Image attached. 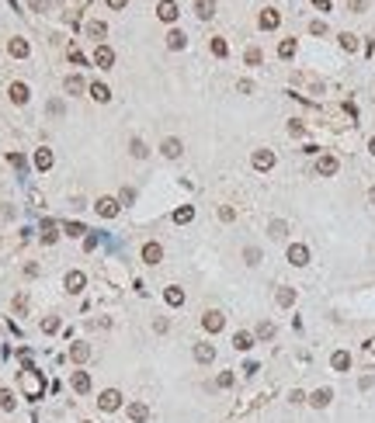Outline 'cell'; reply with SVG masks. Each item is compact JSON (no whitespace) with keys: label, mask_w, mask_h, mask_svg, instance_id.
I'll use <instances>...</instances> for the list:
<instances>
[{"label":"cell","mask_w":375,"mask_h":423,"mask_svg":"<svg viewBox=\"0 0 375 423\" xmlns=\"http://www.w3.org/2000/svg\"><path fill=\"white\" fill-rule=\"evenodd\" d=\"M119 406H122V392L119 388H104V392L98 396V409L101 413H115Z\"/></svg>","instance_id":"1"},{"label":"cell","mask_w":375,"mask_h":423,"mask_svg":"<svg viewBox=\"0 0 375 423\" xmlns=\"http://www.w3.org/2000/svg\"><path fill=\"white\" fill-rule=\"evenodd\" d=\"M119 198H108V194H101L98 201H94V212H98L101 219H115V215H119Z\"/></svg>","instance_id":"2"},{"label":"cell","mask_w":375,"mask_h":423,"mask_svg":"<svg viewBox=\"0 0 375 423\" xmlns=\"http://www.w3.org/2000/svg\"><path fill=\"white\" fill-rule=\"evenodd\" d=\"M201 326L209 329V333H219V329L226 326V316H222V312H219V309H209V312H205V316H201Z\"/></svg>","instance_id":"3"},{"label":"cell","mask_w":375,"mask_h":423,"mask_svg":"<svg viewBox=\"0 0 375 423\" xmlns=\"http://www.w3.org/2000/svg\"><path fill=\"white\" fill-rule=\"evenodd\" d=\"M289 264H292V267H306V264H309V247L292 243V247H289Z\"/></svg>","instance_id":"4"},{"label":"cell","mask_w":375,"mask_h":423,"mask_svg":"<svg viewBox=\"0 0 375 423\" xmlns=\"http://www.w3.org/2000/svg\"><path fill=\"white\" fill-rule=\"evenodd\" d=\"M250 163H254V170H271V167H275V153H271V149H254V160H250Z\"/></svg>","instance_id":"5"},{"label":"cell","mask_w":375,"mask_h":423,"mask_svg":"<svg viewBox=\"0 0 375 423\" xmlns=\"http://www.w3.org/2000/svg\"><path fill=\"white\" fill-rule=\"evenodd\" d=\"M337 167H340V163H337V156H330V153L316 160V173H320V177H334Z\"/></svg>","instance_id":"6"},{"label":"cell","mask_w":375,"mask_h":423,"mask_svg":"<svg viewBox=\"0 0 375 423\" xmlns=\"http://www.w3.org/2000/svg\"><path fill=\"white\" fill-rule=\"evenodd\" d=\"M160 153L167 156V160H178V156L184 153V146H181V139H174V135H170V139H163V142H160Z\"/></svg>","instance_id":"7"},{"label":"cell","mask_w":375,"mask_h":423,"mask_svg":"<svg viewBox=\"0 0 375 423\" xmlns=\"http://www.w3.org/2000/svg\"><path fill=\"white\" fill-rule=\"evenodd\" d=\"M257 24H261L264 32H271V28H278V24H281V14H278L275 7H268V11H261V18H257Z\"/></svg>","instance_id":"8"},{"label":"cell","mask_w":375,"mask_h":423,"mask_svg":"<svg viewBox=\"0 0 375 423\" xmlns=\"http://www.w3.org/2000/svg\"><path fill=\"white\" fill-rule=\"evenodd\" d=\"M139 257H142V264H160V260H163V247H160V243H146Z\"/></svg>","instance_id":"9"},{"label":"cell","mask_w":375,"mask_h":423,"mask_svg":"<svg viewBox=\"0 0 375 423\" xmlns=\"http://www.w3.org/2000/svg\"><path fill=\"white\" fill-rule=\"evenodd\" d=\"M83 285H87L83 270H70V274H66V291H70V295H80V291H83Z\"/></svg>","instance_id":"10"},{"label":"cell","mask_w":375,"mask_h":423,"mask_svg":"<svg viewBox=\"0 0 375 423\" xmlns=\"http://www.w3.org/2000/svg\"><path fill=\"white\" fill-rule=\"evenodd\" d=\"M195 361L198 365H212V361H216V347L212 344H195Z\"/></svg>","instance_id":"11"},{"label":"cell","mask_w":375,"mask_h":423,"mask_svg":"<svg viewBox=\"0 0 375 423\" xmlns=\"http://www.w3.org/2000/svg\"><path fill=\"white\" fill-rule=\"evenodd\" d=\"M94 63H98L101 70H111V66H115V52H111L108 45H98V52H94Z\"/></svg>","instance_id":"12"},{"label":"cell","mask_w":375,"mask_h":423,"mask_svg":"<svg viewBox=\"0 0 375 423\" xmlns=\"http://www.w3.org/2000/svg\"><path fill=\"white\" fill-rule=\"evenodd\" d=\"M330 399H334V392H330V388H316L313 396H309V406H316V409H327V406H330Z\"/></svg>","instance_id":"13"},{"label":"cell","mask_w":375,"mask_h":423,"mask_svg":"<svg viewBox=\"0 0 375 423\" xmlns=\"http://www.w3.org/2000/svg\"><path fill=\"white\" fill-rule=\"evenodd\" d=\"M56 239H60V226L45 219V222H42V243H45V247H52Z\"/></svg>","instance_id":"14"},{"label":"cell","mask_w":375,"mask_h":423,"mask_svg":"<svg viewBox=\"0 0 375 423\" xmlns=\"http://www.w3.org/2000/svg\"><path fill=\"white\" fill-rule=\"evenodd\" d=\"M254 344H257V337H254V333H247V329H240L237 337H233V347H237L240 354H243V350H250Z\"/></svg>","instance_id":"15"},{"label":"cell","mask_w":375,"mask_h":423,"mask_svg":"<svg viewBox=\"0 0 375 423\" xmlns=\"http://www.w3.org/2000/svg\"><path fill=\"white\" fill-rule=\"evenodd\" d=\"M157 18L160 21H174V18H178V4H174V0H160Z\"/></svg>","instance_id":"16"},{"label":"cell","mask_w":375,"mask_h":423,"mask_svg":"<svg viewBox=\"0 0 375 423\" xmlns=\"http://www.w3.org/2000/svg\"><path fill=\"white\" fill-rule=\"evenodd\" d=\"M7 94H11V101H14V104H28L32 90H28L24 83H11V90H7Z\"/></svg>","instance_id":"17"},{"label":"cell","mask_w":375,"mask_h":423,"mask_svg":"<svg viewBox=\"0 0 375 423\" xmlns=\"http://www.w3.org/2000/svg\"><path fill=\"white\" fill-rule=\"evenodd\" d=\"M330 368H334V371H348V368H351V354H348V350H334Z\"/></svg>","instance_id":"18"},{"label":"cell","mask_w":375,"mask_h":423,"mask_svg":"<svg viewBox=\"0 0 375 423\" xmlns=\"http://www.w3.org/2000/svg\"><path fill=\"white\" fill-rule=\"evenodd\" d=\"M87 357H91V347L87 344H73L70 347V361H73V365H83Z\"/></svg>","instance_id":"19"},{"label":"cell","mask_w":375,"mask_h":423,"mask_svg":"<svg viewBox=\"0 0 375 423\" xmlns=\"http://www.w3.org/2000/svg\"><path fill=\"white\" fill-rule=\"evenodd\" d=\"M83 87H87V83H83V77H80V73H73V77L63 80V90H66V94H80Z\"/></svg>","instance_id":"20"},{"label":"cell","mask_w":375,"mask_h":423,"mask_svg":"<svg viewBox=\"0 0 375 423\" xmlns=\"http://www.w3.org/2000/svg\"><path fill=\"white\" fill-rule=\"evenodd\" d=\"M52 163H56L52 149H35V167H39V170H49Z\"/></svg>","instance_id":"21"},{"label":"cell","mask_w":375,"mask_h":423,"mask_svg":"<svg viewBox=\"0 0 375 423\" xmlns=\"http://www.w3.org/2000/svg\"><path fill=\"white\" fill-rule=\"evenodd\" d=\"M70 385H73L77 392H91V375H87V371H73Z\"/></svg>","instance_id":"22"},{"label":"cell","mask_w":375,"mask_h":423,"mask_svg":"<svg viewBox=\"0 0 375 423\" xmlns=\"http://www.w3.org/2000/svg\"><path fill=\"white\" fill-rule=\"evenodd\" d=\"M7 52H11L14 59H24L28 52H32V49H28V42H24V39H11V45H7Z\"/></svg>","instance_id":"23"},{"label":"cell","mask_w":375,"mask_h":423,"mask_svg":"<svg viewBox=\"0 0 375 423\" xmlns=\"http://www.w3.org/2000/svg\"><path fill=\"white\" fill-rule=\"evenodd\" d=\"M146 416H150L146 403H129V420H132V423H142Z\"/></svg>","instance_id":"24"},{"label":"cell","mask_w":375,"mask_h":423,"mask_svg":"<svg viewBox=\"0 0 375 423\" xmlns=\"http://www.w3.org/2000/svg\"><path fill=\"white\" fill-rule=\"evenodd\" d=\"M195 14L201 21H209L212 14H216V4H212V0H198V4H195Z\"/></svg>","instance_id":"25"},{"label":"cell","mask_w":375,"mask_h":423,"mask_svg":"<svg viewBox=\"0 0 375 423\" xmlns=\"http://www.w3.org/2000/svg\"><path fill=\"white\" fill-rule=\"evenodd\" d=\"M163 298H167V306H184V291L178 285H170V288L163 291Z\"/></svg>","instance_id":"26"},{"label":"cell","mask_w":375,"mask_h":423,"mask_svg":"<svg viewBox=\"0 0 375 423\" xmlns=\"http://www.w3.org/2000/svg\"><path fill=\"white\" fill-rule=\"evenodd\" d=\"M275 302L281 309H289L292 302H296V288H278V295H275Z\"/></svg>","instance_id":"27"},{"label":"cell","mask_w":375,"mask_h":423,"mask_svg":"<svg viewBox=\"0 0 375 423\" xmlns=\"http://www.w3.org/2000/svg\"><path fill=\"white\" fill-rule=\"evenodd\" d=\"M191 219H195V208H191V205H181V208L174 212V222H178V226H188Z\"/></svg>","instance_id":"28"},{"label":"cell","mask_w":375,"mask_h":423,"mask_svg":"<svg viewBox=\"0 0 375 423\" xmlns=\"http://www.w3.org/2000/svg\"><path fill=\"white\" fill-rule=\"evenodd\" d=\"M91 97L101 101V104H108V101H111V90H108L104 83H91Z\"/></svg>","instance_id":"29"},{"label":"cell","mask_w":375,"mask_h":423,"mask_svg":"<svg viewBox=\"0 0 375 423\" xmlns=\"http://www.w3.org/2000/svg\"><path fill=\"white\" fill-rule=\"evenodd\" d=\"M167 45H170L174 52H181V49L188 45V35H184V32H170V35H167Z\"/></svg>","instance_id":"30"},{"label":"cell","mask_w":375,"mask_h":423,"mask_svg":"<svg viewBox=\"0 0 375 423\" xmlns=\"http://www.w3.org/2000/svg\"><path fill=\"white\" fill-rule=\"evenodd\" d=\"M87 35L101 42L104 35H108V24H104V21H91V24H87Z\"/></svg>","instance_id":"31"},{"label":"cell","mask_w":375,"mask_h":423,"mask_svg":"<svg viewBox=\"0 0 375 423\" xmlns=\"http://www.w3.org/2000/svg\"><path fill=\"white\" fill-rule=\"evenodd\" d=\"M63 232H66V236H73V239H77V236H83V232H91V229H87V226H83V222H63Z\"/></svg>","instance_id":"32"},{"label":"cell","mask_w":375,"mask_h":423,"mask_svg":"<svg viewBox=\"0 0 375 423\" xmlns=\"http://www.w3.org/2000/svg\"><path fill=\"white\" fill-rule=\"evenodd\" d=\"M45 111H49V115H52V118H63V115H66V104H63L60 97H52V101L45 104Z\"/></svg>","instance_id":"33"},{"label":"cell","mask_w":375,"mask_h":423,"mask_svg":"<svg viewBox=\"0 0 375 423\" xmlns=\"http://www.w3.org/2000/svg\"><path fill=\"white\" fill-rule=\"evenodd\" d=\"M129 149H132V156H136V160H146V156H150V149H146V142H142V139H132V142H129Z\"/></svg>","instance_id":"34"},{"label":"cell","mask_w":375,"mask_h":423,"mask_svg":"<svg viewBox=\"0 0 375 423\" xmlns=\"http://www.w3.org/2000/svg\"><path fill=\"white\" fill-rule=\"evenodd\" d=\"M243 264H247V267H257V264H261V250H257V247H247V250H243Z\"/></svg>","instance_id":"35"},{"label":"cell","mask_w":375,"mask_h":423,"mask_svg":"<svg viewBox=\"0 0 375 423\" xmlns=\"http://www.w3.org/2000/svg\"><path fill=\"white\" fill-rule=\"evenodd\" d=\"M285 232H289V226H285V222H281V219H275V222H271V226H268V236H271V239H281V236H285Z\"/></svg>","instance_id":"36"},{"label":"cell","mask_w":375,"mask_h":423,"mask_svg":"<svg viewBox=\"0 0 375 423\" xmlns=\"http://www.w3.org/2000/svg\"><path fill=\"white\" fill-rule=\"evenodd\" d=\"M278 56H281V59H292V56H296V39H285V42H281V45H278Z\"/></svg>","instance_id":"37"},{"label":"cell","mask_w":375,"mask_h":423,"mask_svg":"<svg viewBox=\"0 0 375 423\" xmlns=\"http://www.w3.org/2000/svg\"><path fill=\"white\" fill-rule=\"evenodd\" d=\"M340 49H344V52H355V49H358V35L344 32V35H340Z\"/></svg>","instance_id":"38"},{"label":"cell","mask_w":375,"mask_h":423,"mask_svg":"<svg viewBox=\"0 0 375 423\" xmlns=\"http://www.w3.org/2000/svg\"><path fill=\"white\" fill-rule=\"evenodd\" d=\"M0 409H7V413L14 409V392L11 388H0Z\"/></svg>","instance_id":"39"},{"label":"cell","mask_w":375,"mask_h":423,"mask_svg":"<svg viewBox=\"0 0 375 423\" xmlns=\"http://www.w3.org/2000/svg\"><path fill=\"white\" fill-rule=\"evenodd\" d=\"M254 337H257V340H271V337H275V323H261Z\"/></svg>","instance_id":"40"},{"label":"cell","mask_w":375,"mask_h":423,"mask_svg":"<svg viewBox=\"0 0 375 423\" xmlns=\"http://www.w3.org/2000/svg\"><path fill=\"white\" fill-rule=\"evenodd\" d=\"M212 56H229V45H226V39H212Z\"/></svg>","instance_id":"41"},{"label":"cell","mask_w":375,"mask_h":423,"mask_svg":"<svg viewBox=\"0 0 375 423\" xmlns=\"http://www.w3.org/2000/svg\"><path fill=\"white\" fill-rule=\"evenodd\" d=\"M243 59H247V66H261V49H254V45H250V49H247V52H243Z\"/></svg>","instance_id":"42"},{"label":"cell","mask_w":375,"mask_h":423,"mask_svg":"<svg viewBox=\"0 0 375 423\" xmlns=\"http://www.w3.org/2000/svg\"><path fill=\"white\" fill-rule=\"evenodd\" d=\"M132 201H136V191H132V188H122L119 191V205L125 208V205H132Z\"/></svg>","instance_id":"43"},{"label":"cell","mask_w":375,"mask_h":423,"mask_svg":"<svg viewBox=\"0 0 375 423\" xmlns=\"http://www.w3.org/2000/svg\"><path fill=\"white\" fill-rule=\"evenodd\" d=\"M233 382H237V378H233V371H222V375L216 378V385H219V388H229Z\"/></svg>","instance_id":"44"},{"label":"cell","mask_w":375,"mask_h":423,"mask_svg":"<svg viewBox=\"0 0 375 423\" xmlns=\"http://www.w3.org/2000/svg\"><path fill=\"white\" fill-rule=\"evenodd\" d=\"M306 399H309V396H306V392H302V388H292V392H289V403H292V406L306 403Z\"/></svg>","instance_id":"45"},{"label":"cell","mask_w":375,"mask_h":423,"mask_svg":"<svg viewBox=\"0 0 375 423\" xmlns=\"http://www.w3.org/2000/svg\"><path fill=\"white\" fill-rule=\"evenodd\" d=\"M42 329H45V333H56V329H60V319H56V316L42 319Z\"/></svg>","instance_id":"46"},{"label":"cell","mask_w":375,"mask_h":423,"mask_svg":"<svg viewBox=\"0 0 375 423\" xmlns=\"http://www.w3.org/2000/svg\"><path fill=\"white\" fill-rule=\"evenodd\" d=\"M7 163L18 167V170H24V156H21V153H7Z\"/></svg>","instance_id":"47"},{"label":"cell","mask_w":375,"mask_h":423,"mask_svg":"<svg viewBox=\"0 0 375 423\" xmlns=\"http://www.w3.org/2000/svg\"><path fill=\"white\" fill-rule=\"evenodd\" d=\"M70 63H73V66H83V63H87V56H83L80 49H70Z\"/></svg>","instance_id":"48"},{"label":"cell","mask_w":375,"mask_h":423,"mask_svg":"<svg viewBox=\"0 0 375 423\" xmlns=\"http://www.w3.org/2000/svg\"><path fill=\"white\" fill-rule=\"evenodd\" d=\"M219 219H222V222H233V219H237V212L229 208V205H222V208H219Z\"/></svg>","instance_id":"49"},{"label":"cell","mask_w":375,"mask_h":423,"mask_svg":"<svg viewBox=\"0 0 375 423\" xmlns=\"http://www.w3.org/2000/svg\"><path fill=\"white\" fill-rule=\"evenodd\" d=\"M309 35H327V24H323V21H313V24H309Z\"/></svg>","instance_id":"50"},{"label":"cell","mask_w":375,"mask_h":423,"mask_svg":"<svg viewBox=\"0 0 375 423\" xmlns=\"http://www.w3.org/2000/svg\"><path fill=\"white\" fill-rule=\"evenodd\" d=\"M348 7H351V11H355V14H361V11H365V7H368V0H348Z\"/></svg>","instance_id":"51"},{"label":"cell","mask_w":375,"mask_h":423,"mask_svg":"<svg viewBox=\"0 0 375 423\" xmlns=\"http://www.w3.org/2000/svg\"><path fill=\"white\" fill-rule=\"evenodd\" d=\"M28 7H32V11H45V7H49V0H28Z\"/></svg>","instance_id":"52"},{"label":"cell","mask_w":375,"mask_h":423,"mask_svg":"<svg viewBox=\"0 0 375 423\" xmlns=\"http://www.w3.org/2000/svg\"><path fill=\"white\" fill-rule=\"evenodd\" d=\"M289 132H292V135H302L306 129H302V122H289Z\"/></svg>","instance_id":"53"},{"label":"cell","mask_w":375,"mask_h":423,"mask_svg":"<svg viewBox=\"0 0 375 423\" xmlns=\"http://www.w3.org/2000/svg\"><path fill=\"white\" fill-rule=\"evenodd\" d=\"M167 326H170L167 319H153V329H157V333H167Z\"/></svg>","instance_id":"54"},{"label":"cell","mask_w":375,"mask_h":423,"mask_svg":"<svg viewBox=\"0 0 375 423\" xmlns=\"http://www.w3.org/2000/svg\"><path fill=\"white\" fill-rule=\"evenodd\" d=\"M313 7H316V11H330L334 4H330V0H313Z\"/></svg>","instance_id":"55"},{"label":"cell","mask_w":375,"mask_h":423,"mask_svg":"<svg viewBox=\"0 0 375 423\" xmlns=\"http://www.w3.org/2000/svg\"><path fill=\"white\" fill-rule=\"evenodd\" d=\"M104 4H108V7H111V11H122V7H125V4H129V0H104Z\"/></svg>","instance_id":"56"},{"label":"cell","mask_w":375,"mask_h":423,"mask_svg":"<svg viewBox=\"0 0 375 423\" xmlns=\"http://www.w3.org/2000/svg\"><path fill=\"white\" fill-rule=\"evenodd\" d=\"M243 375H257V361H247V365H243Z\"/></svg>","instance_id":"57"},{"label":"cell","mask_w":375,"mask_h":423,"mask_svg":"<svg viewBox=\"0 0 375 423\" xmlns=\"http://www.w3.org/2000/svg\"><path fill=\"white\" fill-rule=\"evenodd\" d=\"M368 153L375 156V135H372V139H368Z\"/></svg>","instance_id":"58"},{"label":"cell","mask_w":375,"mask_h":423,"mask_svg":"<svg viewBox=\"0 0 375 423\" xmlns=\"http://www.w3.org/2000/svg\"><path fill=\"white\" fill-rule=\"evenodd\" d=\"M368 201H372V205H375V188H372V191H368Z\"/></svg>","instance_id":"59"}]
</instances>
